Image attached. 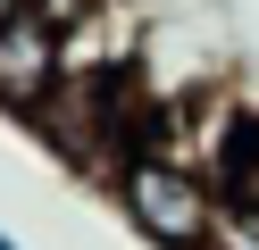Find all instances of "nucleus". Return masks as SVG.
I'll use <instances>...</instances> for the list:
<instances>
[{"mask_svg": "<svg viewBox=\"0 0 259 250\" xmlns=\"http://www.w3.org/2000/svg\"><path fill=\"white\" fill-rule=\"evenodd\" d=\"M117 209H125V225H134L142 242H159V250H209L226 192L209 183V167H192V159H134L117 175Z\"/></svg>", "mask_w": 259, "mask_h": 250, "instance_id": "nucleus-1", "label": "nucleus"}, {"mask_svg": "<svg viewBox=\"0 0 259 250\" xmlns=\"http://www.w3.org/2000/svg\"><path fill=\"white\" fill-rule=\"evenodd\" d=\"M59 83H67V17H51L34 0V9H17L9 33H0V117H25V125H34L59 100Z\"/></svg>", "mask_w": 259, "mask_h": 250, "instance_id": "nucleus-2", "label": "nucleus"}, {"mask_svg": "<svg viewBox=\"0 0 259 250\" xmlns=\"http://www.w3.org/2000/svg\"><path fill=\"white\" fill-rule=\"evenodd\" d=\"M209 250H259V209H251V200H226V209H218Z\"/></svg>", "mask_w": 259, "mask_h": 250, "instance_id": "nucleus-3", "label": "nucleus"}, {"mask_svg": "<svg viewBox=\"0 0 259 250\" xmlns=\"http://www.w3.org/2000/svg\"><path fill=\"white\" fill-rule=\"evenodd\" d=\"M17 9H34V0H0V33H9V17H17Z\"/></svg>", "mask_w": 259, "mask_h": 250, "instance_id": "nucleus-4", "label": "nucleus"}, {"mask_svg": "<svg viewBox=\"0 0 259 250\" xmlns=\"http://www.w3.org/2000/svg\"><path fill=\"white\" fill-rule=\"evenodd\" d=\"M0 250H17V242H9V233H0Z\"/></svg>", "mask_w": 259, "mask_h": 250, "instance_id": "nucleus-5", "label": "nucleus"}]
</instances>
